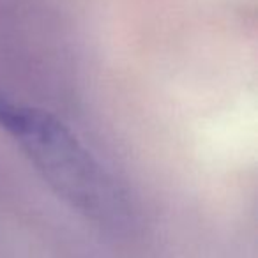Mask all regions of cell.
Here are the masks:
<instances>
[{
  "mask_svg": "<svg viewBox=\"0 0 258 258\" xmlns=\"http://www.w3.org/2000/svg\"><path fill=\"white\" fill-rule=\"evenodd\" d=\"M0 127L69 207L111 232L127 226L131 214L122 191L58 118L0 96Z\"/></svg>",
  "mask_w": 258,
  "mask_h": 258,
  "instance_id": "cell-1",
  "label": "cell"
}]
</instances>
